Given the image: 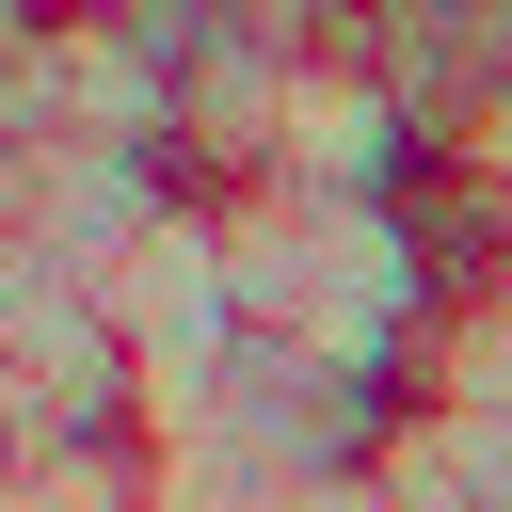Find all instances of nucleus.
Wrapping results in <instances>:
<instances>
[{
    "label": "nucleus",
    "instance_id": "obj_2",
    "mask_svg": "<svg viewBox=\"0 0 512 512\" xmlns=\"http://www.w3.org/2000/svg\"><path fill=\"white\" fill-rule=\"evenodd\" d=\"M112 336H128L144 432H176V416L224 400V368L256 352V320H240V256H224V208H208V192H176V208L112 256Z\"/></svg>",
    "mask_w": 512,
    "mask_h": 512
},
{
    "label": "nucleus",
    "instance_id": "obj_5",
    "mask_svg": "<svg viewBox=\"0 0 512 512\" xmlns=\"http://www.w3.org/2000/svg\"><path fill=\"white\" fill-rule=\"evenodd\" d=\"M48 16H64V0H0V96L32 80V48H48Z\"/></svg>",
    "mask_w": 512,
    "mask_h": 512
},
{
    "label": "nucleus",
    "instance_id": "obj_4",
    "mask_svg": "<svg viewBox=\"0 0 512 512\" xmlns=\"http://www.w3.org/2000/svg\"><path fill=\"white\" fill-rule=\"evenodd\" d=\"M48 464V416H32V384H16V352H0V480H32Z\"/></svg>",
    "mask_w": 512,
    "mask_h": 512
},
{
    "label": "nucleus",
    "instance_id": "obj_6",
    "mask_svg": "<svg viewBox=\"0 0 512 512\" xmlns=\"http://www.w3.org/2000/svg\"><path fill=\"white\" fill-rule=\"evenodd\" d=\"M256 512H384V480L352 464V480H304V496H256Z\"/></svg>",
    "mask_w": 512,
    "mask_h": 512
},
{
    "label": "nucleus",
    "instance_id": "obj_1",
    "mask_svg": "<svg viewBox=\"0 0 512 512\" xmlns=\"http://www.w3.org/2000/svg\"><path fill=\"white\" fill-rule=\"evenodd\" d=\"M208 208H224V256H240V320H256V336H288V352H320V368L416 400V352H432V320H448V272L416 256L400 208L288 192V176L208 192Z\"/></svg>",
    "mask_w": 512,
    "mask_h": 512
},
{
    "label": "nucleus",
    "instance_id": "obj_3",
    "mask_svg": "<svg viewBox=\"0 0 512 512\" xmlns=\"http://www.w3.org/2000/svg\"><path fill=\"white\" fill-rule=\"evenodd\" d=\"M368 480H384V512H480V480H464V464H448V448H432V416H400V432H384V464H368Z\"/></svg>",
    "mask_w": 512,
    "mask_h": 512
}]
</instances>
